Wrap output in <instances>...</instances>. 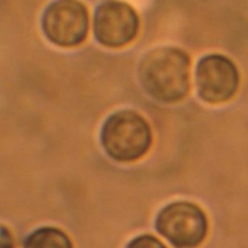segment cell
Segmentation results:
<instances>
[{
    "instance_id": "cell-1",
    "label": "cell",
    "mask_w": 248,
    "mask_h": 248,
    "mask_svg": "<svg viewBox=\"0 0 248 248\" xmlns=\"http://www.w3.org/2000/svg\"><path fill=\"white\" fill-rule=\"evenodd\" d=\"M190 57L172 46L156 47L143 56L139 65L140 84L148 94L164 103H176L190 89Z\"/></svg>"
},
{
    "instance_id": "cell-2",
    "label": "cell",
    "mask_w": 248,
    "mask_h": 248,
    "mask_svg": "<svg viewBox=\"0 0 248 248\" xmlns=\"http://www.w3.org/2000/svg\"><path fill=\"white\" fill-rule=\"evenodd\" d=\"M101 142L112 159L134 162L148 152L152 143V134L147 122L138 113L120 111L105 122Z\"/></svg>"
},
{
    "instance_id": "cell-3",
    "label": "cell",
    "mask_w": 248,
    "mask_h": 248,
    "mask_svg": "<svg viewBox=\"0 0 248 248\" xmlns=\"http://www.w3.org/2000/svg\"><path fill=\"white\" fill-rule=\"evenodd\" d=\"M42 28L46 37L56 46L77 47L89 34V10L79 0H56L43 16Z\"/></svg>"
},
{
    "instance_id": "cell-4",
    "label": "cell",
    "mask_w": 248,
    "mask_h": 248,
    "mask_svg": "<svg viewBox=\"0 0 248 248\" xmlns=\"http://www.w3.org/2000/svg\"><path fill=\"white\" fill-rule=\"evenodd\" d=\"M156 229L173 246L193 248L206 238L208 221L203 211L195 204L176 202L160 211Z\"/></svg>"
},
{
    "instance_id": "cell-5",
    "label": "cell",
    "mask_w": 248,
    "mask_h": 248,
    "mask_svg": "<svg viewBox=\"0 0 248 248\" xmlns=\"http://www.w3.org/2000/svg\"><path fill=\"white\" fill-rule=\"evenodd\" d=\"M195 81L200 98L212 105L234 97L239 89L240 75L236 64L224 55L211 53L197 63Z\"/></svg>"
},
{
    "instance_id": "cell-6",
    "label": "cell",
    "mask_w": 248,
    "mask_h": 248,
    "mask_svg": "<svg viewBox=\"0 0 248 248\" xmlns=\"http://www.w3.org/2000/svg\"><path fill=\"white\" fill-rule=\"evenodd\" d=\"M140 29L138 12L127 2L109 0L101 3L94 16V34L99 44L119 48L136 39Z\"/></svg>"
},
{
    "instance_id": "cell-7",
    "label": "cell",
    "mask_w": 248,
    "mask_h": 248,
    "mask_svg": "<svg viewBox=\"0 0 248 248\" xmlns=\"http://www.w3.org/2000/svg\"><path fill=\"white\" fill-rule=\"evenodd\" d=\"M24 247L30 248H69L72 243L68 235L53 227H43L33 232L24 242Z\"/></svg>"
},
{
    "instance_id": "cell-8",
    "label": "cell",
    "mask_w": 248,
    "mask_h": 248,
    "mask_svg": "<svg viewBox=\"0 0 248 248\" xmlns=\"http://www.w3.org/2000/svg\"><path fill=\"white\" fill-rule=\"evenodd\" d=\"M129 248H165L162 242L151 235H141L132 240Z\"/></svg>"
},
{
    "instance_id": "cell-9",
    "label": "cell",
    "mask_w": 248,
    "mask_h": 248,
    "mask_svg": "<svg viewBox=\"0 0 248 248\" xmlns=\"http://www.w3.org/2000/svg\"><path fill=\"white\" fill-rule=\"evenodd\" d=\"M4 240H6V242L2 247H5V248L12 247V239L10 236L9 232H7V229H5L4 227H2L1 228V243Z\"/></svg>"
}]
</instances>
